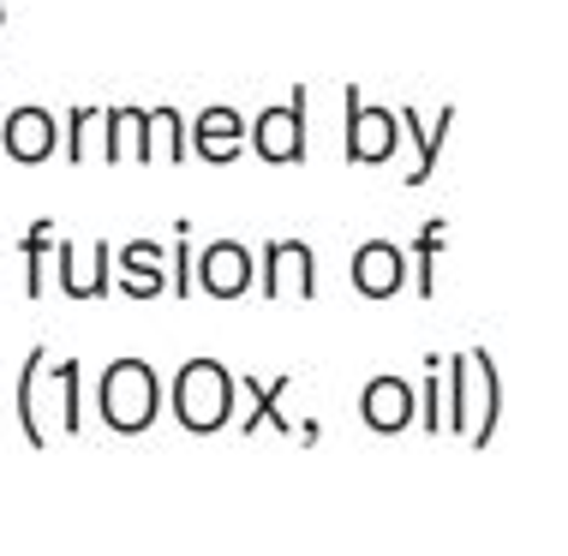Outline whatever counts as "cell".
Segmentation results:
<instances>
[{"mask_svg":"<svg viewBox=\"0 0 568 556\" xmlns=\"http://www.w3.org/2000/svg\"><path fill=\"white\" fill-rule=\"evenodd\" d=\"M402 132H395V108H372L359 97V84H347V156L359 168H377L395 156Z\"/></svg>","mask_w":568,"mask_h":556,"instance_id":"5b68a950","label":"cell"},{"mask_svg":"<svg viewBox=\"0 0 568 556\" xmlns=\"http://www.w3.org/2000/svg\"><path fill=\"white\" fill-rule=\"evenodd\" d=\"M245 132H252V144H257V156H264V162H275V168L305 162V84L282 108H264Z\"/></svg>","mask_w":568,"mask_h":556,"instance_id":"8992f818","label":"cell"},{"mask_svg":"<svg viewBox=\"0 0 568 556\" xmlns=\"http://www.w3.org/2000/svg\"><path fill=\"white\" fill-rule=\"evenodd\" d=\"M407 413H413V390L402 377H372L365 383V419H372L377 431L407 425Z\"/></svg>","mask_w":568,"mask_h":556,"instance_id":"9a60e30c","label":"cell"},{"mask_svg":"<svg viewBox=\"0 0 568 556\" xmlns=\"http://www.w3.org/2000/svg\"><path fill=\"white\" fill-rule=\"evenodd\" d=\"M240 138H245V120L234 114V108H204V114L192 120V144H197L204 162H234Z\"/></svg>","mask_w":568,"mask_h":556,"instance_id":"5bb4252c","label":"cell"},{"mask_svg":"<svg viewBox=\"0 0 568 556\" xmlns=\"http://www.w3.org/2000/svg\"><path fill=\"white\" fill-rule=\"evenodd\" d=\"M126 127L138 132V162H186V120L180 108H126Z\"/></svg>","mask_w":568,"mask_h":556,"instance_id":"30bf717a","label":"cell"},{"mask_svg":"<svg viewBox=\"0 0 568 556\" xmlns=\"http://www.w3.org/2000/svg\"><path fill=\"white\" fill-rule=\"evenodd\" d=\"M54 257H60V293L67 300H102L109 293V240L97 245H72V240H54Z\"/></svg>","mask_w":568,"mask_h":556,"instance_id":"8fae6325","label":"cell"},{"mask_svg":"<svg viewBox=\"0 0 568 556\" xmlns=\"http://www.w3.org/2000/svg\"><path fill=\"white\" fill-rule=\"evenodd\" d=\"M97 407H102V419H109L114 431H144L150 419H156V407H162V383H156V371H150L144 360H109L102 365V390H97Z\"/></svg>","mask_w":568,"mask_h":556,"instance_id":"6da1fadb","label":"cell"},{"mask_svg":"<svg viewBox=\"0 0 568 556\" xmlns=\"http://www.w3.org/2000/svg\"><path fill=\"white\" fill-rule=\"evenodd\" d=\"M449 377H455V407H449V425H460L467 437H490V425H497V365H490L485 347H467L449 360Z\"/></svg>","mask_w":568,"mask_h":556,"instance_id":"7a4b0ae2","label":"cell"},{"mask_svg":"<svg viewBox=\"0 0 568 556\" xmlns=\"http://www.w3.org/2000/svg\"><path fill=\"white\" fill-rule=\"evenodd\" d=\"M174 407L192 431H216L234 407V377L222 360H186L174 377Z\"/></svg>","mask_w":568,"mask_h":556,"instance_id":"3957f363","label":"cell"},{"mask_svg":"<svg viewBox=\"0 0 568 556\" xmlns=\"http://www.w3.org/2000/svg\"><path fill=\"white\" fill-rule=\"evenodd\" d=\"M443 234H449V228H443V215H432V222L419 228V240L407 245V252L419 257V293H425V300L437 293V270L432 264H437V252H443Z\"/></svg>","mask_w":568,"mask_h":556,"instance_id":"e0dca14e","label":"cell"},{"mask_svg":"<svg viewBox=\"0 0 568 556\" xmlns=\"http://www.w3.org/2000/svg\"><path fill=\"white\" fill-rule=\"evenodd\" d=\"M174 293L192 287V245H186V228H180V245H174V282H168Z\"/></svg>","mask_w":568,"mask_h":556,"instance_id":"d6986e66","label":"cell"},{"mask_svg":"<svg viewBox=\"0 0 568 556\" xmlns=\"http://www.w3.org/2000/svg\"><path fill=\"white\" fill-rule=\"evenodd\" d=\"M257 287H264V300H317V252L305 240H270Z\"/></svg>","mask_w":568,"mask_h":556,"instance_id":"277c9868","label":"cell"},{"mask_svg":"<svg viewBox=\"0 0 568 556\" xmlns=\"http://www.w3.org/2000/svg\"><path fill=\"white\" fill-rule=\"evenodd\" d=\"M347 282L365 293V300H395L407 287V245L395 240H365L347 264Z\"/></svg>","mask_w":568,"mask_h":556,"instance_id":"ba28073f","label":"cell"},{"mask_svg":"<svg viewBox=\"0 0 568 556\" xmlns=\"http://www.w3.org/2000/svg\"><path fill=\"white\" fill-rule=\"evenodd\" d=\"M120 287H126L132 300H156V293H168V245H156V240H126L120 245Z\"/></svg>","mask_w":568,"mask_h":556,"instance_id":"4fadbf2b","label":"cell"},{"mask_svg":"<svg viewBox=\"0 0 568 556\" xmlns=\"http://www.w3.org/2000/svg\"><path fill=\"white\" fill-rule=\"evenodd\" d=\"M24 293L30 300H42V293H49V257H54V222H37L24 234Z\"/></svg>","mask_w":568,"mask_h":556,"instance_id":"2e32d148","label":"cell"},{"mask_svg":"<svg viewBox=\"0 0 568 556\" xmlns=\"http://www.w3.org/2000/svg\"><path fill=\"white\" fill-rule=\"evenodd\" d=\"M192 275H197V287H204L210 300H240V293H252V245L210 240L204 252L192 257Z\"/></svg>","mask_w":568,"mask_h":556,"instance_id":"52a82bcc","label":"cell"},{"mask_svg":"<svg viewBox=\"0 0 568 556\" xmlns=\"http://www.w3.org/2000/svg\"><path fill=\"white\" fill-rule=\"evenodd\" d=\"M0 144H7V156H12V162L37 168V162H49V156H54V144H60V120L49 114V108L24 102V108H12V114L0 120Z\"/></svg>","mask_w":568,"mask_h":556,"instance_id":"9c48e42d","label":"cell"},{"mask_svg":"<svg viewBox=\"0 0 568 556\" xmlns=\"http://www.w3.org/2000/svg\"><path fill=\"white\" fill-rule=\"evenodd\" d=\"M455 127V108H443L437 120H425L419 108H395V132L413 138V168H407V185H425L437 174V156H443V138Z\"/></svg>","mask_w":568,"mask_h":556,"instance_id":"7c38bea8","label":"cell"},{"mask_svg":"<svg viewBox=\"0 0 568 556\" xmlns=\"http://www.w3.org/2000/svg\"><path fill=\"white\" fill-rule=\"evenodd\" d=\"M54 377H60V419H67V431H79V377H84L79 360H60Z\"/></svg>","mask_w":568,"mask_h":556,"instance_id":"ac0fdd59","label":"cell"},{"mask_svg":"<svg viewBox=\"0 0 568 556\" xmlns=\"http://www.w3.org/2000/svg\"><path fill=\"white\" fill-rule=\"evenodd\" d=\"M0 24H7V7H0Z\"/></svg>","mask_w":568,"mask_h":556,"instance_id":"ffe728a7","label":"cell"}]
</instances>
